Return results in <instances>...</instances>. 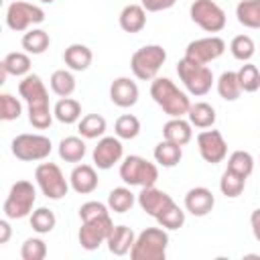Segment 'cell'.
Wrapping results in <instances>:
<instances>
[{
    "label": "cell",
    "mask_w": 260,
    "mask_h": 260,
    "mask_svg": "<svg viewBox=\"0 0 260 260\" xmlns=\"http://www.w3.org/2000/svg\"><path fill=\"white\" fill-rule=\"evenodd\" d=\"M187 116H189L191 126H195V128H211L215 124V118H217L213 106L207 104V102H195V104H191Z\"/></svg>",
    "instance_id": "484cf974"
},
{
    "label": "cell",
    "mask_w": 260,
    "mask_h": 260,
    "mask_svg": "<svg viewBox=\"0 0 260 260\" xmlns=\"http://www.w3.org/2000/svg\"><path fill=\"white\" fill-rule=\"evenodd\" d=\"M230 51H232L234 59L246 63V61H250V59L254 57L256 45H254L252 37H248V35H236V37L232 39V43H230Z\"/></svg>",
    "instance_id": "8d00e7d4"
},
{
    "label": "cell",
    "mask_w": 260,
    "mask_h": 260,
    "mask_svg": "<svg viewBox=\"0 0 260 260\" xmlns=\"http://www.w3.org/2000/svg\"><path fill=\"white\" fill-rule=\"evenodd\" d=\"M150 98L171 118H183L191 108L189 95L185 91H181L169 77H154L152 79Z\"/></svg>",
    "instance_id": "7a4b0ae2"
},
{
    "label": "cell",
    "mask_w": 260,
    "mask_h": 260,
    "mask_svg": "<svg viewBox=\"0 0 260 260\" xmlns=\"http://www.w3.org/2000/svg\"><path fill=\"white\" fill-rule=\"evenodd\" d=\"M177 0H142L140 4L144 6L146 12H160V10H169L171 6H175Z\"/></svg>",
    "instance_id": "f6af8a7d"
},
{
    "label": "cell",
    "mask_w": 260,
    "mask_h": 260,
    "mask_svg": "<svg viewBox=\"0 0 260 260\" xmlns=\"http://www.w3.org/2000/svg\"><path fill=\"white\" fill-rule=\"evenodd\" d=\"M63 61L71 71H85L93 61V53L87 45L73 43L63 51Z\"/></svg>",
    "instance_id": "7402d4cb"
},
{
    "label": "cell",
    "mask_w": 260,
    "mask_h": 260,
    "mask_svg": "<svg viewBox=\"0 0 260 260\" xmlns=\"http://www.w3.org/2000/svg\"><path fill=\"white\" fill-rule=\"evenodd\" d=\"M114 228V221L108 215H102V217H93V219H87V221H81V228H79V234H77V240L81 244L83 250H98L102 244H106L110 232Z\"/></svg>",
    "instance_id": "7c38bea8"
},
{
    "label": "cell",
    "mask_w": 260,
    "mask_h": 260,
    "mask_svg": "<svg viewBox=\"0 0 260 260\" xmlns=\"http://www.w3.org/2000/svg\"><path fill=\"white\" fill-rule=\"evenodd\" d=\"M35 201H37V189L30 181H16L10 191H8V197L2 205V211H4V217L8 219H22L26 215L32 213V207H35Z\"/></svg>",
    "instance_id": "8992f818"
},
{
    "label": "cell",
    "mask_w": 260,
    "mask_h": 260,
    "mask_svg": "<svg viewBox=\"0 0 260 260\" xmlns=\"http://www.w3.org/2000/svg\"><path fill=\"white\" fill-rule=\"evenodd\" d=\"M10 150L18 160L32 162V160H45L51 154L53 144L43 134H18L12 140Z\"/></svg>",
    "instance_id": "9c48e42d"
},
{
    "label": "cell",
    "mask_w": 260,
    "mask_h": 260,
    "mask_svg": "<svg viewBox=\"0 0 260 260\" xmlns=\"http://www.w3.org/2000/svg\"><path fill=\"white\" fill-rule=\"evenodd\" d=\"M51 45V37L43 28H30L22 37V49L28 55H43Z\"/></svg>",
    "instance_id": "83f0119b"
},
{
    "label": "cell",
    "mask_w": 260,
    "mask_h": 260,
    "mask_svg": "<svg viewBox=\"0 0 260 260\" xmlns=\"http://www.w3.org/2000/svg\"><path fill=\"white\" fill-rule=\"evenodd\" d=\"M98 183H100V179L91 165H77L69 175V185L79 195L93 193L98 189Z\"/></svg>",
    "instance_id": "d6986e66"
},
{
    "label": "cell",
    "mask_w": 260,
    "mask_h": 260,
    "mask_svg": "<svg viewBox=\"0 0 260 260\" xmlns=\"http://www.w3.org/2000/svg\"><path fill=\"white\" fill-rule=\"evenodd\" d=\"M120 179L130 187H152L158 181V167L144 156L130 154L120 162Z\"/></svg>",
    "instance_id": "277c9868"
},
{
    "label": "cell",
    "mask_w": 260,
    "mask_h": 260,
    "mask_svg": "<svg viewBox=\"0 0 260 260\" xmlns=\"http://www.w3.org/2000/svg\"><path fill=\"white\" fill-rule=\"evenodd\" d=\"M122 156H124V146L118 136H102L91 152L93 165L102 171L112 169L116 162L122 160Z\"/></svg>",
    "instance_id": "9a60e30c"
},
{
    "label": "cell",
    "mask_w": 260,
    "mask_h": 260,
    "mask_svg": "<svg viewBox=\"0 0 260 260\" xmlns=\"http://www.w3.org/2000/svg\"><path fill=\"white\" fill-rule=\"evenodd\" d=\"M217 93L225 102H236L242 93V85L238 79V71H223L217 79Z\"/></svg>",
    "instance_id": "f546056e"
},
{
    "label": "cell",
    "mask_w": 260,
    "mask_h": 260,
    "mask_svg": "<svg viewBox=\"0 0 260 260\" xmlns=\"http://www.w3.org/2000/svg\"><path fill=\"white\" fill-rule=\"evenodd\" d=\"M22 114V104L12 95V93H0V118L4 122L18 120Z\"/></svg>",
    "instance_id": "b9f144b4"
},
{
    "label": "cell",
    "mask_w": 260,
    "mask_h": 260,
    "mask_svg": "<svg viewBox=\"0 0 260 260\" xmlns=\"http://www.w3.org/2000/svg\"><path fill=\"white\" fill-rule=\"evenodd\" d=\"M238 79H240L242 91L254 93V91L260 89V71H258L256 65H252V63H248V61L238 69Z\"/></svg>",
    "instance_id": "60d3db41"
},
{
    "label": "cell",
    "mask_w": 260,
    "mask_h": 260,
    "mask_svg": "<svg viewBox=\"0 0 260 260\" xmlns=\"http://www.w3.org/2000/svg\"><path fill=\"white\" fill-rule=\"evenodd\" d=\"M2 77H0V83H4L6 75H14V77H24L30 73V57L28 53H22V51H14V53H8L2 63Z\"/></svg>",
    "instance_id": "44dd1931"
},
{
    "label": "cell",
    "mask_w": 260,
    "mask_h": 260,
    "mask_svg": "<svg viewBox=\"0 0 260 260\" xmlns=\"http://www.w3.org/2000/svg\"><path fill=\"white\" fill-rule=\"evenodd\" d=\"M10 236H12V228L8 223V217H4L0 219V244H8Z\"/></svg>",
    "instance_id": "bcb514c9"
},
{
    "label": "cell",
    "mask_w": 260,
    "mask_h": 260,
    "mask_svg": "<svg viewBox=\"0 0 260 260\" xmlns=\"http://www.w3.org/2000/svg\"><path fill=\"white\" fill-rule=\"evenodd\" d=\"M110 213V207L102 201H85L81 207H79V219L81 221H87V219H93V217H102V215H108Z\"/></svg>",
    "instance_id": "ee69618b"
},
{
    "label": "cell",
    "mask_w": 260,
    "mask_h": 260,
    "mask_svg": "<svg viewBox=\"0 0 260 260\" xmlns=\"http://www.w3.org/2000/svg\"><path fill=\"white\" fill-rule=\"evenodd\" d=\"M136 199H138L140 209H142L144 213L152 215V217H156L167 205L173 203V197H171L169 193H165L162 189H156L154 185H152V187H142V191L138 193Z\"/></svg>",
    "instance_id": "e0dca14e"
},
{
    "label": "cell",
    "mask_w": 260,
    "mask_h": 260,
    "mask_svg": "<svg viewBox=\"0 0 260 260\" xmlns=\"http://www.w3.org/2000/svg\"><path fill=\"white\" fill-rule=\"evenodd\" d=\"M20 256L22 260H43L47 256V244L41 238H28L20 248Z\"/></svg>",
    "instance_id": "7bdbcfd3"
},
{
    "label": "cell",
    "mask_w": 260,
    "mask_h": 260,
    "mask_svg": "<svg viewBox=\"0 0 260 260\" xmlns=\"http://www.w3.org/2000/svg\"><path fill=\"white\" fill-rule=\"evenodd\" d=\"M244 187H246V177H242V175H238V173H234L230 169L223 171V175L219 179V191L225 197H230V199L240 197L244 193Z\"/></svg>",
    "instance_id": "e575fe53"
},
{
    "label": "cell",
    "mask_w": 260,
    "mask_h": 260,
    "mask_svg": "<svg viewBox=\"0 0 260 260\" xmlns=\"http://www.w3.org/2000/svg\"><path fill=\"white\" fill-rule=\"evenodd\" d=\"M35 181H37L39 189L43 191V195L53 201L63 199L71 187L63 175V171L55 162H41L35 169Z\"/></svg>",
    "instance_id": "ba28073f"
},
{
    "label": "cell",
    "mask_w": 260,
    "mask_h": 260,
    "mask_svg": "<svg viewBox=\"0 0 260 260\" xmlns=\"http://www.w3.org/2000/svg\"><path fill=\"white\" fill-rule=\"evenodd\" d=\"M177 73H179V79L183 81L185 89L191 93V95H205L211 85H213V73L207 65H201V63H195L187 57H183L179 63H177Z\"/></svg>",
    "instance_id": "52a82bcc"
},
{
    "label": "cell",
    "mask_w": 260,
    "mask_h": 260,
    "mask_svg": "<svg viewBox=\"0 0 260 260\" xmlns=\"http://www.w3.org/2000/svg\"><path fill=\"white\" fill-rule=\"evenodd\" d=\"M236 18L246 28H260V0H242L236 6Z\"/></svg>",
    "instance_id": "4316f807"
},
{
    "label": "cell",
    "mask_w": 260,
    "mask_h": 260,
    "mask_svg": "<svg viewBox=\"0 0 260 260\" xmlns=\"http://www.w3.org/2000/svg\"><path fill=\"white\" fill-rule=\"evenodd\" d=\"M85 142H83V136H67L59 142V156L65 160V162H79L83 156H85Z\"/></svg>",
    "instance_id": "4dcf8cb0"
},
{
    "label": "cell",
    "mask_w": 260,
    "mask_h": 260,
    "mask_svg": "<svg viewBox=\"0 0 260 260\" xmlns=\"http://www.w3.org/2000/svg\"><path fill=\"white\" fill-rule=\"evenodd\" d=\"M162 136H165V140H171V142H175L179 146H185L193 138L191 122L189 120H183V118H171L162 126Z\"/></svg>",
    "instance_id": "cb8c5ba5"
},
{
    "label": "cell",
    "mask_w": 260,
    "mask_h": 260,
    "mask_svg": "<svg viewBox=\"0 0 260 260\" xmlns=\"http://www.w3.org/2000/svg\"><path fill=\"white\" fill-rule=\"evenodd\" d=\"M138 85L130 77H116L110 85V100L118 108H132L138 102Z\"/></svg>",
    "instance_id": "2e32d148"
},
{
    "label": "cell",
    "mask_w": 260,
    "mask_h": 260,
    "mask_svg": "<svg viewBox=\"0 0 260 260\" xmlns=\"http://www.w3.org/2000/svg\"><path fill=\"white\" fill-rule=\"evenodd\" d=\"M213 205H215V197L207 187H193L185 195V209L195 217L207 215L213 209Z\"/></svg>",
    "instance_id": "ac0fdd59"
},
{
    "label": "cell",
    "mask_w": 260,
    "mask_h": 260,
    "mask_svg": "<svg viewBox=\"0 0 260 260\" xmlns=\"http://www.w3.org/2000/svg\"><path fill=\"white\" fill-rule=\"evenodd\" d=\"M55 223H57V217H55V213L49 207L32 209V213H30V228L37 234H49V232H53Z\"/></svg>",
    "instance_id": "ab89813d"
},
{
    "label": "cell",
    "mask_w": 260,
    "mask_h": 260,
    "mask_svg": "<svg viewBox=\"0 0 260 260\" xmlns=\"http://www.w3.org/2000/svg\"><path fill=\"white\" fill-rule=\"evenodd\" d=\"M18 93L28 106V122L37 130H45L51 126L55 114L49 104V91L43 79L37 73H28L18 83Z\"/></svg>",
    "instance_id": "6da1fadb"
},
{
    "label": "cell",
    "mask_w": 260,
    "mask_h": 260,
    "mask_svg": "<svg viewBox=\"0 0 260 260\" xmlns=\"http://www.w3.org/2000/svg\"><path fill=\"white\" fill-rule=\"evenodd\" d=\"M106 128H108L106 118L100 116V114H87V116H83V118L79 120V126H77L79 134H81L83 138H87V140L102 138L104 132H106Z\"/></svg>",
    "instance_id": "836d02e7"
},
{
    "label": "cell",
    "mask_w": 260,
    "mask_h": 260,
    "mask_svg": "<svg viewBox=\"0 0 260 260\" xmlns=\"http://www.w3.org/2000/svg\"><path fill=\"white\" fill-rule=\"evenodd\" d=\"M225 51V41L221 37H203V39H195L187 45L185 49V57L195 61V63H201V65H207L215 59H219Z\"/></svg>",
    "instance_id": "4fadbf2b"
},
{
    "label": "cell",
    "mask_w": 260,
    "mask_h": 260,
    "mask_svg": "<svg viewBox=\"0 0 260 260\" xmlns=\"http://www.w3.org/2000/svg\"><path fill=\"white\" fill-rule=\"evenodd\" d=\"M197 148L205 162L217 165L228 156V142L219 130H203L197 134Z\"/></svg>",
    "instance_id": "5bb4252c"
},
{
    "label": "cell",
    "mask_w": 260,
    "mask_h": 260,
    "mask_svg": "<svg viewBox=\"0 0 260 260\" xmlns=\"http://www.w3.org/2000/svg\"><path fill=\"white\" fill-rule=\"evenodd\" d=\"M167 61V51L160 45H144L136 49L130 57V69L136 79L150 81L156 77L158 69Z\"/></svg>",
    "instance_id": "5b68a950"
},
{
    "label": "cell",
    "mask_w": 260,
    "mask_h": 260,
    "mask_svg": "<svg viewBox=\"0 0 260 260\" xmlns=\"http://www.w3.org/2000/svg\"><path fill=\"white\" fill-rule=\"evenodd\" d=\"M146 26V10L142 4H128L120 12V28L124 32H140Z\"/></svg>",
    "instance_id": "603a6c76"
},
{
    "label": "cell",
    "mask_w": 260,
    "mask_h": 260,
    "mask_svg": "<svg viewBox=\"0 0 260 260\" xmlns=\"http://www.w3.org/2000/svg\"><path fill=\"white\" fill-rule=\"evenodd\" d=\"M134 240H136V234L132 232V228L128 225H114L106 244H108V250L114 254V256H126L130 254L132 246H134Z\"/></svg>",
    "instance_id": "ffe728a7"
},
{
    "label": "cell",
    "mask_w": 260,
    "mask_h": 260,
    "mask_svg": "<svg viewBox=\"0 0 260 260\" xmlns=\"http://www.w3.org/2000/svg\"><path fill=\"white\" fill-rule=\"evenodd\" d=\"M183 158V146L171 142V140H160L156 146H154V160L160 165V167H177Z\"/></svg>",
    "instance_id": "d4e9b609"
},
{
    "label": "cell",
    "mask_w": 260,
    "mask_h": 260,
    "mask_svg": "<svg viewBox=\"0 0 260 260\" xmlns=\"http://www.w3.org/2000/svg\"><path fill=\"white\" fill-rule=\"evenodd\" d=\"M189 14L191 20L205 32H219L225 26V12L213 0H193Z\"/></svg>",
    "instance_id": "8fae6325"
},
{
    "label": "cell",
    "mask_w": 260,
    "mask_h": 260,
    "mask_svg": "<svg viewBox=\"0 0 260 260\" xmlns=\"http://www.w3.org/2000/svg\"><path fill=\"white\" fill-rule=\"evenodd\" d=\"M136 201H138L136 195L128 187H116L108 195V207L114 213H126V211H130Z\"/></svg>",
    "instance_id": "1f68e13d"
},
{
    "label": "cell",
    "mask_w": 260,
    "mask_h": 260,
    "mask_svg": "<svg viewBox=\"0 0 260 260\" xmlns=\"http://www.w3.org/2000/svg\"><path fill=\"white\" fill-rule=\"evenodd\" d=\"M49 83H51V91L55 95H59V98H69L75 91V77H73V73L69 69L53 71Z\"/></svg>",
    "instance_id": "d6a6232c"
},
{
    "label": "cell",
    "mask_w": 260,
    "mask_h": 260,
    "mask_svg": "<svg viewBox=\"0 0 260 260\" xmlns=\"http://www.w3.org/2000/svg\"><path fill=\"white\" fill-rule=\"evenodd\" d=\"M169 246V234L165 228H146L142 230L130 250L132 260H165Z\"/></svg>",
    "instance_id": "3957f363"
},
{
    "label": "cell",
    "mask_w": 260,
    "mask_h": 260,
    "mask_svg": "<svg viewBox=\"0 0 260 260\" xmlns=\"http://www.w3.org/2000/svg\"><path fill=\"white\" fill-rule=\"evenodd\" d=\"M228 169L248 179L252 175V171H254V156L250 152H246V150H234L228 156Z\"/></svg>",
    "instance_id": "f35d334b"
},
{
    "label": "cell",
    "mask_w": 260,
    "mask_h": 260,
    "mask_svg": "<svg viewBox=\"0 0 260 260\" xmlns=\"http://www.w3.org/2000/svg\"><path fill=\"white\" fill-rule=\"evenodd\" d=\"M114 132L120 140H132L140 134V120L132 114H122L114 124Z\"/></svg>",
    "instance_id": "74e56055"
},
{
    "label": "cell",
    "mask_w": 260,
    "mask_h": 260,
    "mask_svg": "<svg viewBox=\"0 0 260 260\" xmlns=\"http://www.w3.org/2000/svg\"><path fill=\"white\" fill-rule=\"evenodd\" d=\"M53 114L61 124H75L81 120V104L73 98H61L55 104Z\"/></svg>",
    "instance_id": "f1b7e54d"
},
{
    "label": "cell",
    "mask_w": 260,
    "mask_h": 260,
    "mask_svg": "<svg viewBox=\"0 0 260 260\" xmlns=\"http://www.w3.org/2000/svg\"><path fill=\"white\" fill-rule=\"evenodd\" d=\"M154 219H156L158 225L165 228V230H179V228H183V223H185V211L173 201V203L167 205Z\"/></svg>",
    "instance_id": "d590c367"
},
{
    "label": "cell",
    "mask_w": 260,
    "mask_h": 260,
    "mask_svg": "<svg viewBox=\"0 0 260 260\" xmlns=\"http://www.w3.org/2000/svg\"><path fill=\"white\" fill-rule=\"evenodd\" d=\"M41 22H45V10L37 4L16 0V2L8 4V8H6V26L14 32L28 30L30 26L41 24Z\"/></svg>",
    "instance_id": "30bf717a"
},
{
    "label": "cell",
    "mask_w": 260,
    "mask_h": 260,
    "mask_svg": "<svg viewBox=\"0 0 260 260\" xmlns=\"http://www.w3.org/2000/svg\"><path fill=\"white\" fill-rule=\"evenodd\" d=\"M250 225H252V234H254V238L260 242V207L252 211V215H250Z\"/></svg>",
    "instance_id": "7dc6e473"
}]
</instances>
